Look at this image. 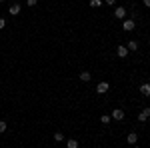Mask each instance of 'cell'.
<instances>
[{
  "instance_id": "obj_5",
  "label": "cell",
  "mask_w": 150,
  "mask_h": 148,
  "mask_svg": "<svg viewBox=\"0 0 150 148\" xmlns=\"http://www.w3.org/2000/svg\"><path fill=\"white\" fill-rule=\"evenodd\" d=\"M116 54H118V58H126L128 56V48L126 46H118V48H116Z\"/></svg>"
},
{
  "instance_id": "obj_19",
  "label": "cell",
  "mask_w": 150,
  "mask_h": 148,
  "mask_svg": "<svg viewBox=\"0 0 150 148\" xmlns=\"http://www.w3.org/2000/svg\"><path fill=\"white\" fill-rule=\"evenodd\" d=\"M142 2H144V6H148V8H150V0H142Z\"/></svg>"
},
{
  "instance_id": "obj_2",
  "label": "cell",
  "mask_w": 150,
  "mask_h": 148,
  "mask_svg": "<svg viewBox=\"0 0 150 148\" xmlns=\"http://www.w3.org/2000/svg\"><path fill=\"white\" fill-rule=\"evenodd\" d=\"M108 90H110V84H108V82H100V84L96 86V92H98V94H106Z\"/></svg>"
},
{
  "instance_id": "obj_7",
  "label": "cell",
  "mask_w": 150,
  "mask_h": 148,
  "mask_svg": "<svg viewBox=\"0 0 150 148\" xmlns=\"http://www.w3.org/2000/svg\"><path fill=\"white\" fill-rule=\"evenodd\" d=\"M126 140H128V144H132V146H134V144L138 142V134H136V132H130V134L126 136Z\"/></svg>"
},
{
  "instance_id": "obj_1",
  "label": "cell",
  "mask_w": 150,
  "mask_h": 148,
  "mask_svg": "<svg viewBox=\"0 0 150 148\" xmlns=\"http://www.w3.org/2000/svg\"><path fill=\"white\" fill-rule=\"evenodd\" d=\"M136 28V20H132V18H126L124 22H122V30L124 32H132Z\"/></svg>"
},
{
  "instance_id": "obj_13",
  "label": "cell",
  "mask_w": 150,
  "mask_h": 148,
  "mask_svg": "<svg viewBox=\"0 0 150 148\" xmlns=\"http://www.w3.org/2000/svg\"><path fill=\"white\" fill-rule=\"evenodd\" d=\"M54 142H64V134L62 132H54Z\"/></svg>"
},
{
  "instance_id": "obj_20",
  "label": "cell",
  "mask_w": 150,
  "mask_h": 148,
  "mask_svg": "<svg viewBox=\"0 0 150 148\" xmlns=\"http://www.w3.org/2000/svg\"><path fill=\"white\" fill-rule=\"evenodd\" d=\"M104 2H106V4H114L116 0H104Z\"/></svg>"
},
{
  "instance_id": "obj_11",
  "label": "cell",
  "mask_w": 150,
  "mask_h": 148,
  "mask_svg": "<svg viewBox=\"0 0 150 148\" xmlns=\"http://www.w3.org/2000/svg\"><path fill=\"white\" fill-rule=\"evenodd\" d=\"M128 50H130V52H134V50H138V42H136V40H130V42H128V46H126Z\"/></svg>"
},
{
  "instance_id": "obj_10",
  "label": "cell",
  "mask_w": 150,
  "mask_h": 148,
  "mask_svg": "<svg viewBox=\"0 0 150 148\" xmlns=\"http://www.w3.org/2000/svg\"><path fill=\"white\" fill-rule=\"evenodd\" d=\"M140 92H142L144 96H150V84H148V82H144V84L140 86Z\"/></svg>"
},
{
  "instance_id": "obj_22",
  "label": "cell",
  "mask_w": 150,
  "mask_h": 148,
  "mask_svg": "<svg viewBox=\"0 0 150 148\" xmlns=\"http://www.w3.org/2000/svg\"><path fill=\"white\" fill-rule=\"evenodd\" d=\"M0 2H4V0H0Z\"/></svg>"
},
{
  "instance_id": "obj_15",
  "label": "cell",
  "mask_w": 150,
  "mask_h": 148,
  "mask_svg": "<svg viewBox=\"0 0 150 148\" xmlns=\"http://www.w3.org/2000/svg\"><path fill=\"white\" fill-rule=\"evenodd\" d=\"M90 6L92 8H100L102 6V0H90Z\"/></svg>"
},
{
  "instance_id": "obj_16",
  "label": "cell",
  "mask_w": 150,
  "mask_h": 148,
  "mask_svg": "<svg viewBox=\"0 0 150 148\" xmlns=\"http://www.w3.org/2000/svg\"><path fill=\"white\" fill-rule=\"evenodd\" d=\"M6 128H8V124H6L4 120H0V134H4V132H6Z\"/></svg>"
},
{
  "instance_id": "obj_12",
  "label": "cell",
  "mask_w": 150,
  "mask_h": 148,
  "mask_svg": "<svg viewBox=\"0 0 150 148\" xmlns=\"http://www.w3.org/2000/svg\"><path fill=\"white\" fill-rule=\"evenodd\" d=\"M66 146L68 148H78V140H76V138H70L68 142H66Z\"/></svg>"
},
{
  "instance_id": "obj_4",
  "label": "cell",
  "mask_w": 150,
  "mask_h": 148,
  "mask_svg": "<svg viewBox=\"0 0 150 148\" xmlns=\"http://www.w3.org/2000/svg\"><path fill=\"white\" fill-rule=\"evenodd\" d=\"M148 118H150V108H144V110L138 114V122H146Z\"/></svg>"
},
{
  "instance_id": "obj_9",
  "label": "cell",
  "mask_w": 150,
  "mask_h": 148,
  "mask_svg": "<svg viewBox=\"0 0 150 148\" xmlns=\"http://www.w3.org/2000/svg\"><path fill=\"white\" fill-rule=\"evenodd\" d=\"M90 78H92V74H90L88 70H84V72H80V80H82V82H90Z\"/></svg>"
},
{
  "instance_id": "obj_21",
  "label": "cell",
  "mask_w": 150,
  "mask_h": 148,
  "mask_svg": "<svg viewBox=\"0 0 150 148\" xmlns=\"http://www.w3.org/2000/svg\"><path fill=\"white\" fill-rule=\"evenodd\" d=\"M134 148H140V146H136V144H134Z\"/></svg>"
},
{
  "instance_id": "obj_18",
  "label": "cell",
  "mask_w": 150,
  "mask_h": 148,
  "mask_svg": "<svg viewBox=\"0 0 150 148\" xmlns=\"http://www.w3.org/2000/svg\"><path fill=\"white\" fill-rule=\"evenodd\" d=\"M2 28H6V20H4V18L0 16V30H2Z\"/></svg>"
},
{
  "instance_id": "obj_3",
  "label": "cell",
  "mask_w": 150,
  "mask_h": 148,
  "mask_svg": "<svg viewBox=\"0 0 150 148\" xmlns=\"http://www.w3.org/2000/svg\"><path fill=\"white\" fill-rule=\"evenodd\" d=\"M110 118H112V120H122V118H124V110H122V108H114Z\"/></svg>"
},
{
  "instance_id": "obj_8",
  "label": "cell",
  "mask_w": 150,
  "mask_h": 148,
  "mask_svg": "<svg viewBox=\"0 0 150 148\" xmlns=\"http://www.w3.org/2000/svg\"><path fill=\"white\" fill-rule=\"evenodd\" d=\"M114 16H116V18H126V8L118 6V8L114 10Z\"/></svg>"
},
{
  "instance_id": "obj_14",
  "label": "cell",
  "mask_w": 150,
  "mask_h": 148,
  "mask_svg": "<svg viewBox=\"0 0 150 148\" xmlns=\"http://www.w3.org/2000/svg\"><path fill=\"white\" fill-rule=\"evenodd\" d=\"M100 122H102V124H110V122H112V118H110L108 114H104V116H100Z\"/></svg>"
},
{
  "instance_id": "obj_17",
  "label": "cell",
  "mask_w": 150,
  "mask_h": 148,
  "mask_svg": "<svg viewBox=\"0 0 150 148\" xmlns=\"http://www.w3.org/2000/svg\"><path fill=\"white\" fill-rule=\"evenodd\" d=\"M26 4L32 8V6H36V4H38V0H26Z\"/></svg>"
},
{
  "instance_id": "obj_6",
  "label": "cell",
  "mask_w": 150,
  "mask_h": 148,
  "mask_svg": "<svg viewBox=\"0 0 150 148\" xmlns=\"http://www.w3.org/2000/svg\"><path fill=\"white\" fill-rule=\"evenodd\" d=\"M20 10H22V8H20V4H12L10 8H8V14H12V16H18V14H20Z\"/></svg>"
}]
</instances>
